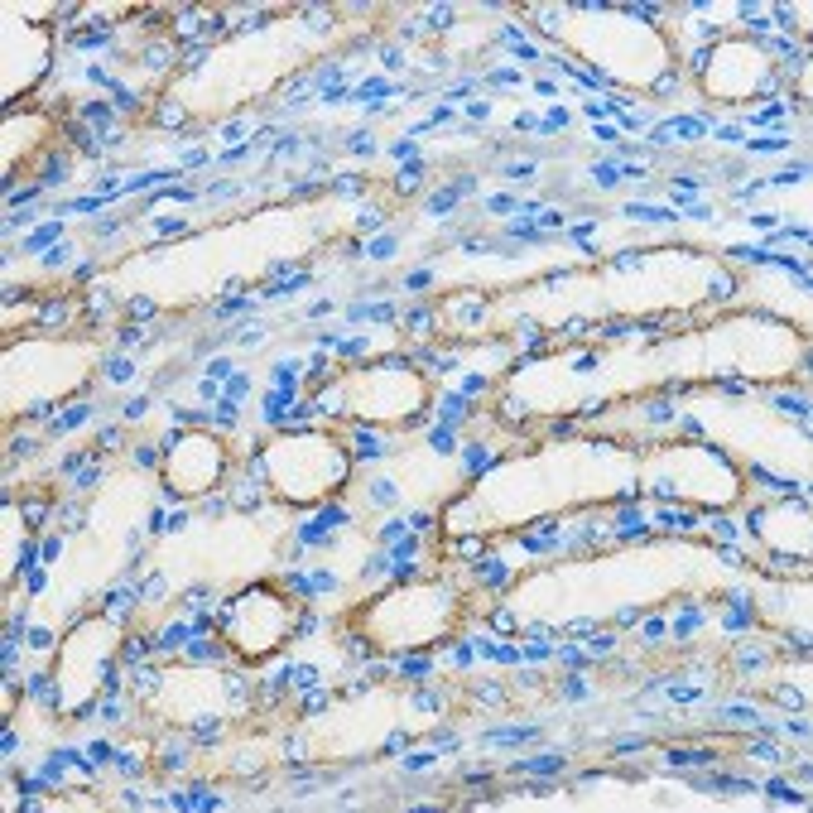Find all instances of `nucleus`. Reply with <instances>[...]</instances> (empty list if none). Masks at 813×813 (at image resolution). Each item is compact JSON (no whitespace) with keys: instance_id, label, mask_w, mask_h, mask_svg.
Instances as JSON below:
<instances>
[{"instance_id":"nucleus-1","label":"nucleus","mask_w":813,"mask_h":813,"mask_svg":"<svg viewBox=\"0 0 813 813\" xmlns=\"http://www.w3.org/2000/svg\"><path fill=\"white\" fill-rule=\"evenodd\" d=\"M265 486L294 510H308L327 496H337L351 477V453L347 438L332 428H280L265 448Z\"/></svg>"},{"instance_id":"nucleus-2","label":"nucleus","mask_w":813,"mask_h":813,"mask_svg":"<svg viewBox=\"0 0 813 813\" xmlns=\"http://www.w3.org/2000/svg\"><path fill=\"white\" fill-rule=\"evenodd\" d=\"M212 621L221 625V640L231 645V655H236V659H250V664H265L270 655H280L284 640L299 630L294 602L280 597V592H270V587L241 592L236 602H226Z\"/></svg>"},{"instance_id":"nucleus-3","label":"nucleus","mask_w":813,"mask_h":813,"mask_svg":"<svg viewBox=\"0 0 813 813\" xmlns=\"http://www.w3.org/2000/svg\"><path fill=\"white\" fill-rule=\"evenodd\" d=\"M453 611H457V597L443 583H419V587L390 592L376 607V616H366V625H376V645L385 650H419L443 630V621H453Z\"/></svg>"},{"instance_id":"nucleus-4","label":"nucleus","mask_w":813,"mask_h":813,"mask_svg":"<svg viewBox=\"0 0 813 813\" xmlns=\"http://www.w3.org/2000/svg\"><path fill=\"white\" fill-rule=\"evenodd\" d=\"M698 82H703V92H708L712 102H746V97H760V92H775L780 87V73L770 68V53L756 44V39H746V34H731V39H717L712 44V58L708 68L698 73Z\"/></svg>"},{"instance_id":"nucleus-5","label":"nucleus","mask_w":813,"mask_h":813,"mask_svg":"<svg viewBox=\"0 0 813 813\" xmlns=\"http://www.w3.org/2000/svg\"><path fill=\"white\" fill-rule=\"evenodd\" d=\"M159 453H164V467H159V472H164V486L179 491L183 501H203L207 491L226 477V467H231V453H226V443H221L217 428L164 433Z\"/></svg>"},{"instance_id":"nucleus-6","label":"nucleus","mask_w":813,"mask_h":813,"mask_svg":"<svg viewBox=\"0 0 813 813\" xmlns=\"http://www.w3.org/2000/svg\"><path fill=\"white\" fill-rule=\"evenodd\" d=\"M193 746H198V741H193L188 731H183V736H164V741L154 746V765H159L164 775L188 770V765H193Z\"/></svg>"},{"instance_id":"nucleus-7","label":"nucleus","mask_w":813,"mask_h":813,"mask_svg":"<svg viewBox=\"0 0 813 813\" xmlns=\"http://www.w3.org/2000/svg\"><path fill=\"white\" fill-rule=\"evenodd\" d=\"M140 63H145L149 73H169V68L179 63L174 39H149V44H140Z\"/></svg>"},{"instance_id":"nucleus-8","label":"nucleus","mask_w":813,"mask_h":813,"mask_svg":"<svg viewBox=\"0 0 813 813\" xmlns=\"http://www.w3.org/2000/svg\"><path fill=\"white\" fill-rule=\"evenodd\" d=\"M188 640H193V625H188V621H169V625L154 635V650H159V655H183Z\"/></svg>"},{"instance_id":"nucleus-9","label":"nucleus","mask_w":813,"mask_h":813,"mask_svg":"<svg viewBox=\"0 0 813 813\" xmlns=\"http://www.w3.org/2000/svg\"><path fill=\"white\" fill-rule=\"evenodd\" d=\"M68 174H73V159H68L63 149H48V154H44V169H39V179H34V183L58 188V183H68Z\"/></svg>"},{"instance_id":"nucleus-10","label":"nucleus","mask_w":813,"mask_h":813,"mask_svg":"<svg viewBox=\"0 0 813 813\" xmlns=\"http://www.w3.org/2000/svg\"><path fill=\"white\" fill-rule=\"evenodd\" d=\"M149 655H154V635H149V630H140V635H125V645H120V664H125V669L145 664Z\"/></svg>"},{"instance_id":"nucleus-11","label":"nucleus","mask_w":813,"mask_h":813,"mask_svg":"<svg viewBox=\"0 0 813 813\" xmlns=\"http://www.w3.org/2000/svg\"><path fill=\"white\" fill-rule=\"evenodd\" d=\"M87 419H92V405H87V400H77V405H68L63 414H53L48 433H68V428H77V423H87Z\"/></svg>"},{"instance_id":"nucleus-12","label":"nucleus","mask_w":813,"mask_h":813,"mask_svg":"<svg viewBox=\"0 0 813 813\" xmlns=\"http://www.w3.org/2000/svg\"><path fill=\"white\" fill-rule=\"evenodd\" d=\"M664 760H669V765H717L722 756H717V751H708V746H703V751H679V746H674Z\"/></svg>"},{"instance_id":"nucleus-13","label":"nucleus","mask_w":813,"mask_h":813,"mask_svg":"<svg viewBox=\"0 0 813 813\" xmlns=\"http://www.w3.org/2000/svg\"><path fill=\"white\" fill-rule=\"evenodd\" d=\"M625 217L630 221H679V212H669V207H640V203L625 207Z\"/></svg>"},{"instance_id":"nucleus-14","label":"nucleus","mask_w":813,"mask_h":813,"mask_svg":"<svg viewBox=\"0 0 813 813\" xmlns=\"http://www.w3.org/2000/svg\"><path fill=\"white\" fill-rule=\"evenodd\" d=\"M106 381H111V385L135 381V361H130V356H111V361H106Z\"/></svg>"},{"instance_id":"nucleus-15","label":"nucleus","mask_w":813,"mask_h":813,"mask_svg":"<svg viewBox=\"0 0 813 813\" xmlns=\"http://www.w3.org/2000/svg\"><path fill=\"white\" fill-rule=\"evenodd\" d=\"M53 236H63V221H48L44 231H34V236H24V255H34V250H44Z\"/></svg>"},{"instance_id":"nucleus-16","label":"nucleus","mask_w":813,"mask_h":813,"mask_svg":"<svg viewBox=\"0 0 813 813\" xmlns=\"http://www.w3.org/2000/svg\"><path fill=\"white\" fill-rule=\"evenodd\" d=\"M19 515H24V529H39L48 520V501H19Z\"/></svg>"},{"instance_id":"nucleus-17","label":"nucleus","mask_w":813,"mask_h":813,"mask_svg":"<svg viewBox=\"0 0 813 813\" xmlns=\"http://www.w3.org/2000/svg\"><path fill=\"white\" fill-rule=\"evenodd\" d=\"M746 756H756V760H765V765H785L789 756H780L770 741H746Z\"/></svg>"},{"instance_id":"nucleus-18","label":"nucleus","mask_w":813,"mask_h":813,"mask_svg":"<svg viewBox=\"0 0 813 813\" xmlns=\"http://www.w3.org/2000/svg\"><path fill=\"white\" fill-rule=\"evenodd\" d=\"M419 183H423V164H414V169H400V193H419Z\"/></svg>"},{"instance_id":"nucleus-19","label":"nucleus","mask_w":813,"mask_h":813,"mask_svg":"<svg viewBox=\"0 0 813 813\" xmlns=\"http://www.w3.org/2000/svg\"><path fill=\"white\" fill-rule=\"evenodd\" d=\"M145 414H149V395H140V400H125V409H120V419H125V423H140Z\"/></svg>"},{"instance_id":"nucleus-20","label":"nucleus","mask_w":813,"mask_h":813,"mask_svg":"<svg viewBox=\"0 0 813 813\" xmlns=\"http://www.w3.org/2000/svg\"><path fill=\"white\" fill-rule=\"evenodd\" d=\"M68 313H73L68 299H48V304H44V322H68Z\"/></svg>"},{"instance_id":"nucleus-21","label":"nucleus","mask_w":813,"mask_h":813,"mask_svg":"<svg viewBox=\"0 0 813 813\" xmlns=\"http://www.w3.org/2000/svg\"><path fill=\"white\" fill-rule=\"evenodd\" d=\"M130 462H135V467H164V453H154V448L145 443V448H135V453H130Z\"/></svg>"},{"instance_id":"nucleus-22","label":"nucleus","mask_w":813,"mask_h":813,"mask_svg":"<svg viewBox=\"0 0 813 813\" xmlns=\"http://www.w3.org/2000/svg\"><path fill=\"white\" fill-rule=\"evenodd\" d=\"M770 799H780V804H804V794H794L785 780H770Z\"/></svg>"},{"instance_id":"nucleus-23","label":"nucleus","mask_w":813,"mask_h":813,"mask_svg":"<svg viewBox=\"0 0 813 813\" xmlns=\"http://www.w3.org/2000/svg\"><path fill=\"white\" fill-rule=\"evenodd\" d=\"M102 477H106V467H87V472L77 477V486H73V491H77V496H87V491H92V486H97Z\"/></svg>"},{"instance_id":"nucleus-24","label":"nucleus","mask_w":813,"mask_h":813,"mask_svg":"<svg viewBox=\"0 0 813 813\" xmlns=\"http://www.w3.org/2000/svg\"><path fill=\"white\" fill-rule=\"evenodd\" d=\"M120 438H125V428H120V423H111V428H102L97 448H102V453H111V448H120Z\"/></svg>"},{"instance_id":"nucleus-25","label":"nucleus","mask_w":813,"mask_h":813,"mask_svg":"<svg viewBox=\"0 0 813 813\" xmlns=\"http://www.w3.org/2000/svg\"><path fill=\"white\" fill-rule=\"evenodd\" d=\"M68 260H73V246H53V250L44 255V265H48V270H63Z\"/></svg>"},{"instance_id":"nucleus-26","label":"nucleus","mask_w":813,"mask_h":813,"mask_svg":"<svg viewBox=\"0 0 813 813\" xmlns=\"http://www.w3.org/2000/svg\"><path fill=\"white\" fill-rule=\"evenodd\" d=\"M611 645H616V635H611V630H592V640H587V650H592V655H607Z\"/></svg>"},{"instance_id":"nucleus-27","label":"nucleus","mask_w":813,"mask_h":813,"mask_svg":"<svg viewBox=\"0 0 813 813\" xmlns=\"http://www.w3.org/2000/svg\"><path fill=\"white\" fill-rule=\"evenodd\" d=\"M390 250H395V236H385V241H371V246H366V255H371V260H390Z\"/></svg>"},{"instance_id":"nucleus-28","label":"nucleus","mask_w":813,"mask_h":813,"mask_svg":"<svg viewBox=\"0 0 813 813\" xmlns=\"http://www.w3.org/2000/svg\"><path fill=\"white\" fill-rule=\"evenodd\" d=\"M207 376H212V381H231L236 371H231V361H226V356H217V361H207Z\"/></svg>"},{"instance_id":"nucleus-29","label":"nucleus","mask_w":813,"mask_h":813,"mask_svg":"<svg viewBox=\"0 0 813 813\" xmlns=\"http://www.w3.org/2000/svg\"><path fill=\"white\" fill-rule=\"evenodd\" d=\"M506 179L510 183H529V179H534V164H506Z\"/></svg>"},{"instance_id":"nucleus-30","label":"nucleus","mask_w":813,"mask_h":813,"mask_svg":"<svg viewBox=\"0 0 813 813\" xmlns=\"http://www.w3.org/2000/svg\"><path fill=\"white\" fill-rule=\"evenodd\" d=\"M616 174H621L616 164H592V179H597L602 188H611V183H616Z\"/></svg>"},{"instance_id":"nucleus-31","label":"nucleus","mask_w":813,"mask_h":813,"mask_svg":"<svg viewBox=\"0 0 813 813\" xmlns=\"http://www.w3.org/2000/svg\"><path fill=\"white\" fill-rule=\"evenodd\" d=\"M130 318H154V299H130Z\"/></svg>"},{"instance_id":"nucleus-32","label":"nucleus","mask_w":813,"mask_h":813,"mask_svg":"<svg viewBox=\"0 0 813 813\" xmlns=\"http://www.w3.org/2000/svg\"><path fill=\"white\" fill-rule=\"evenodd\" d=\"M381 221H385V212H361V217H356V231H376Z\"/></svg>"},{"instance_id":"nucleus-33","label":"nucleus","mask_w":813,"mask_h":813,"mask_svg":"<svg viewBox=\"0 0 813 813\" xmlns=\"http://www.w3.org/2000/svg\"><path fill=\"white\" fill-rule=\"evenodd\" d=\"M246 390H250V381H246V376H231V385H226V400H241Z\"/></svg>"},{"instance_id":"nucleus-34","label":"nucleus","mask_w":813,"mask_h":813,"mask_svg":"<svg viewBox=\"0 0 813 813\" xmlns=\"http://www.w3.org/2000/svg\"><path fill=\"white\" fill-rule=\"evenodd\" d=\"M48 645H53V635H48V630H29V650H39V655H44Z\"/></svg>"},{"instance_id":"nucleus-35","label":"nucleus","mask_w":813,"mask_h":813,"mask_svg":"<svg viewBox=\"0 0 813 813\" xmlns=\"http://www.w3.org/2000/svg\"><path fill=\"white\" fill-rule=\"evenodd\" d=\"M226 510V496H203V515H221Z\"/></svg>"}]
</instances>
